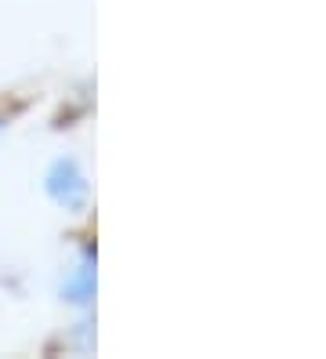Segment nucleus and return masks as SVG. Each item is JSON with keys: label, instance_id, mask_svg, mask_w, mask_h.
I'll use <instances>...</instances> for the list:
<instances>
[{"label": "nucleus", "instance_id": "f257e3e1", "mask_svg": "<svg viewBox=\"0 0 326 359\" xmlns=\"http://www.w3.org/2000/svg\"><path fill=\"white\" fill-rule=\"evenodd\" d=\"M43 193H48L55 207L69 210V215H83L87 203H91V182H87L80 160L58 156L48 167V175H43Z\"/></svg>", "mask_w": 326, "mask_h": 359}, {"label": "nucleus", "instance_id": "f03ea898", "mask_svg": "<svg viewBox=\"0 0 326 359\" xmlns=\"http://www.w3.org/2000/svg\"><path fill=\"white\" fill-rule=\"evenodd\" d=\"M95 294H98L95 247H87L83 255L73 262V269L65 272V280H62V302H69L76 309H87V305H95Z\"/></svg>", "mask_w": 326, "mask_h": 359}, {"label": "nucleus", "instance_id": "7ed1b4c3", "mask_svg": "<svg viewBox=\"0 0 326 359\" xmlns=\"http://www.w3.org/2000/svg\"><path fill=\"white\" fill-rule=\"evenodd\" d=\"M4 128H8V120H4V113H0V135H4Z\"/></svg>", "mask_w": 326, "mask_h": 359}]
</instances>
